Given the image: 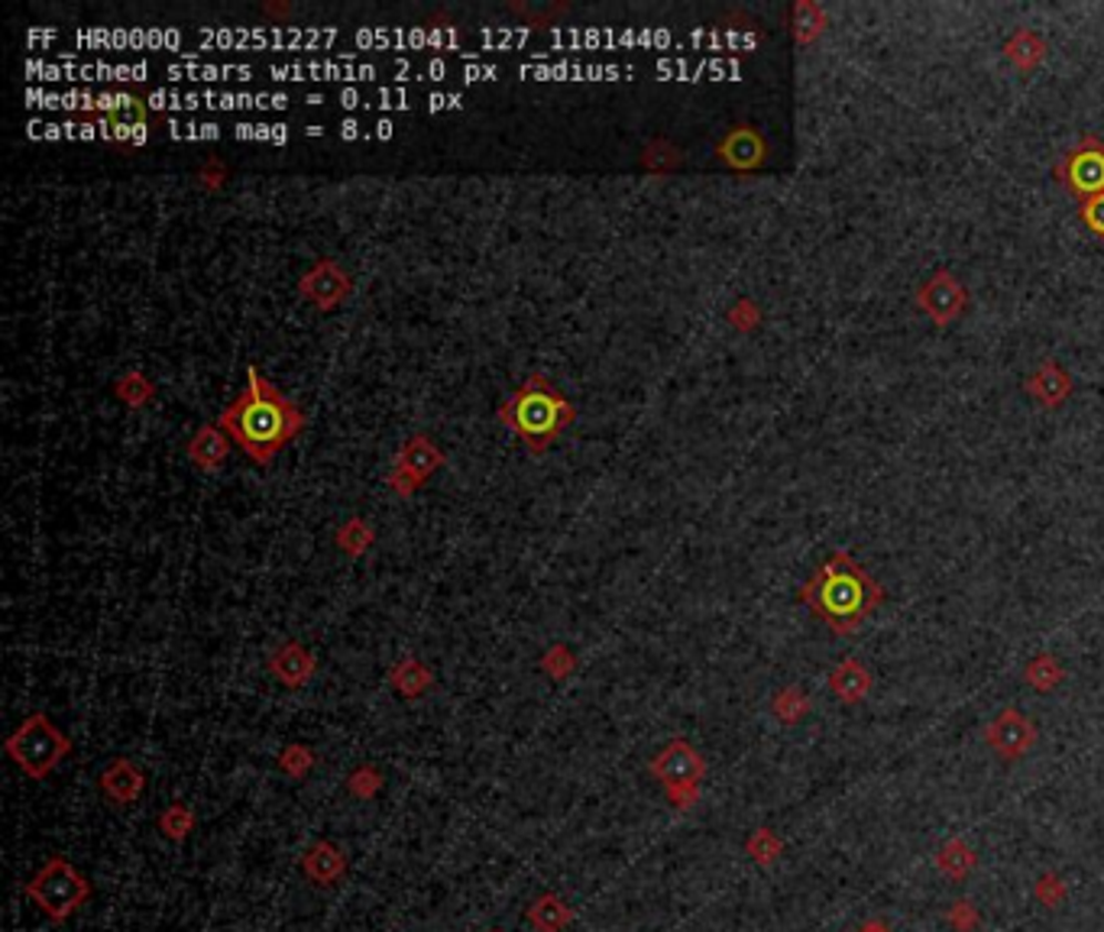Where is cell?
I'll return each mask as SVG.
<instances>
[{
    "mask_svg": "<svg viewBox=\"0 0 1104 932\" xmlns=\"http://www.w3.org/2000/svg\"><path fill=\"white\" fill-rule=\"evenodd\" d=\"M797 599L816 619L826 622L829 632L855 635L868 622V615L881 609L885 590L849 551H836L813 570Z\"/></svg>",
    "mask_w": 1104,
    "mask_h": 932,
    "instance_id": "obj_1",
    "label": "cell"
},
{
    "mask_svg": "<svg viewBox=\"0 0 1104 932\" xmlns=\"http://www.w3.org/2000/svg\"><path fill=\"white\" fill-rule=\"evenodd\" d=\"M27 893L40 903L52 923H65L75 910H82L91 897L87 878L62 855H52L43 868L27 881Z\"/></svg>",
    "mask_w": 1104,
    "mask_h": 932,
    "instance_id": "obj_2",
    "label": "cell"
},
{
    "mask_svg": "<svg viewBox=\"0 0 1104 932\" xmlns=\"http://www.w3.org/2000/svg\"><path fill=\"white\" fill-rule=\"evenodd\" d=\"M7 755L20 764L33 780H43L45 774L69 755V738L45 716H30L10 735Z\"/></svg>",
    "mask_w": 1104,
    "mask_h": 932,
    "instance_id": "obj_3",
    "label": "cell"
},
{
    "mask_svg": "<svg viewBox=\"0 0 1104 932\" xmlns=\"http://www.w3.org/2000/svg\"><path fill=\"white\" fill-rule=\"evenodd\" d=\"M651 774L661 780V787H664V794H668L671 804L678 806V809H690V806L697 804V797H700V784H703V774H706V762H703V755L690 742L674 738L651 762Z\"/></svg>",
    "mask_w": 1104,
    "mask_h": 932,
    "instance_id": "obj_4",
    "label": "cell"
},
{
    "mask_svg": "<svg viewBox=\"0 0 1104 932\" xmlns=\"http://www.w3.org/2000/svg\"><path fill=\"white\" fill-rule=\"evenodd\" d=\"M1053 178L1062 185L1069 198L1079 205L1104 195V139L1095 133H1085L1060 163L1053 166Z\"/></svg>",
    "mask_w": 1104,
    "mask_h": 932,
    "instance_id": "obj_5",
    "label": "cell"
},
{
    "mask_svg": "<svg viewBox=\"0 0 1104 932\" xmlns=\"http://www.w3.org/2000/svg\"><path fill=\"white\" fill-rule=\"evenodd\" d=\"M286 408L272 398V395H266V392H259V389H254L234 412H230V418L227 422L234 424L237 427V437L254 451V454H266V451H272L282 437H286Z\"/></svg>",
    "mask_w": 1104,
    "mask_h": 932,
    "instance_id": "obj_6",
    "label": "cell"
},
{
    "mask_svg": "<svg viewBox=\"0 0 1104 932\" xmlns=\"http://www.w3.org/2000/svg\"><path fill=\"white\" fill-rule=\"evenodd\" d=\"M917 308L933 321L936 328H946L959 321L969 308V292L962 279L949 269H936L920 286H917Z\"/></svg>",
    "mask_w": 1104,
    "mask_h": 932,
    "instance_id": "obj_7",
    "label": "cell"
},
{
    "mask_svg": "<svg viewBox=\"0 0 1104 932\" xmlns=\"http://www.w3.org/2000/svg\"><path fill=\"white\" fill-rule=\"evenodd\" d=\"M1036 738H1040L1036 722L1030 719V716H1023L1014 706L1001 710L994 719L984 725V742H988V748L1001 762H1018V758H1023L1026 752H1033Z\"/></svg>",
    "mask_w": 1104,
    "mask_h": 932,
    "instance_id": "obj_8",
    "label": "cell"
},
{
    "mask_svg": "<svg viewBox=\"0 0 1104 932\" xmlns=\"http://www.w3.org/2000/svg\"><path fill=\"white\" fill-rule=\"evenodd\" d=\"M1023 392L1040 405V408H1050L1056 412L1069 402V395L1075 392V382L1072 376L1065 373V366L1056 363V360H1043L1026 380H1023Z\"/></svg>",
    "mask_w": 1104,
    "mask_h": 932,
    "instance_id": "obj_9",
    "label": "cell"
},
{
    "mask_svg": "<svg viewBox=\"0 0 1104 932\" xmlns=\"http://www.w3.org/2000/svg\"><path fill=\"white\" fill-rule=\"evenodd\" d=\"M716 153H720V159L729 169L752 172L759 169V166H765L767 143L755 127H732L722 136Z\"/></svg>",
    "mask_w": 1104,
    "mask_h": 932,
    "instance_id": "obj_10",
    "label": "cell"
},
{
    "mask_svg": "<svg viewBox=\"0 0 1104 932\" xmlns=\"http://www.w3.org/2000/svg\"><path fill=\"white\" fill-rule=\"evenodd\" d=\"M301 871H305V878H308L311 884H318V888H331V884H338L340 878L347 874V855H343V848L340 846L321 839V842H314V846L305 851V858H301Z\"/></svg>",
    "mask_w": 1104,
    "mask_h": 932,
    "instance_id": "obj_11",
    "label": "cell"
},
{
    "mask_svg": "<svg viewBox=\"0 0 1104 932\" xmlns=\"http://www.w3.org/2000/svg\"><path fill=\"white\" fill-rule=\"evenodd\" d=\"M1046 52H1050V43L1043 40V33H1036V30H1030V27H1018V30L1004 40V45H1001V55L1008 59V65L1018 69L1020 75L1036 72V69L1043 65Z\"/></svg>",
    "mask_w": 1104,
    "mask_h": 932,
    "instance_id": "obj_12",
    "label": "cell"
},
{
    "mask_svg": "<svg viewBox=\"0 0 1104 932\" xmlns=\"http://www.w3.org/2000/svg\"><path fill=\"white\" fill-rule=\"evenodd\" d=\"M871 690H875V677H871V671H868L858 657H846V661L836 664L833 674H829V693H833L839 703H846V706H855V703L868 700Z\"/></svg>",
    "mask_w": 1104,
    "mask_h": 932,
    "instance_id": "obj_13",
    "label": "cell"
},
{
    "mask_svg": "<svg viewBox=\"0 0 1104 932\" xmlns=\"http://www.w3.org/2000/svg\"><path fill=\"white\" fill-rule=\"evenodd\" d=\"M528 926L535 932H564L574 923V910L564 897L557 893H541L528 907Z\"/></svg>",
    "mask_w": 1104,
    "mask_h": 932,
    "instance_id": "obj_14",
    "label": "cell"
},
{
    "mask_svg": "<svg viewBox=\"0 0 1104 932\" xmlns=\"http://www.w3.org/2000/svg\"><path fill=\"white\" fill-rule=\"evenodd\" d=\"M143 770L130 762H114L104 774H101V790L114 800V804H133L143 794Z\"/></svg>",
    "mask_w": 1104,
    "mask_h": 932,
    "instance_id": "obj_15",
    "label": "cell"
},
{
    "mask_svg": "<svg viewBox=\"0 0 1104 932\" xmlns=\"http://www.w3.org/2000/svg\"><path fill=\"white\" fill-rule=\"evenodd\" d=\"M829 30V13L816 0H797L791 7V33L801 45H813Z\"/></svg>",
    "mask_w": 1104,
    "mask_h": 932,
    "instance_id": "obj_16",
    "label": "cell"
},
{
    "mask_svg": "<svg viewBox=\"0 0 1104 932\" xmlns=\"http://www.w3.org/2000/svg\"><path fill=\"white\" fill-rule=\"evenodd\" d=\"M976 848L969 846L966 839H949V842L936 848V868H939V874H946L952 881H966L976 871Z\"/></svg>",
    "mask_w": 1104,
    "mask_h": 932,
    "instance_id": "obj_17",
    "label": "cell"
},
{
    "mask_svg": "<svg viewBox=\"0 0 1104 932\" xmlns=\"http://www.w3.org/2000/svg\"><path fill=\"white\" fill-rule=\"evenodd\" d=\"M557 422V405L554 398L545 392H528L522 402H518V424L525 434H548Z\"/></svg>",
    "mask_w": 1104,
    "mask_h": 932,
    "instance_id": "obj_18",
    "label": "cell"
},
{
    "mask_svg": "<svg viewBox=\"0 0 1104 932\" xmlns=\"http://www.w3.org/2000/svg\"><path fill=\"white\" fill-rule=\"evenodd\" d=\"M1023 680H1026L1036 693H1053L1056 686H1062V680H1065V667H1062V661L1056 654L1040 651L1033 661H1026Z\"/></svg>",
    "mask_w": 1104,
    "mask_h": 932,
    "instance_id": "obj_19",
    "label": "cell"
},
{
    "mask_svg": "<svg viewBox=\"0 0 1104 932\" xmlns=\"http://www.w3.org/2000/svg\"><path fill=\"white\" fill-rule=\"evenodd\" d=\"M272 671L279 674V680H286L289 686H298V683H305V677L314 671V661L308 657V651L301 644H286L272 657Z\"/></svg>",
    "mask_w": 1104,
    "mask_h": 932,
    "instance_id": "obj_20",
    "label": "cell"
},
{
    "mask_svg": "<svg viewBox=\"0 0 1104 932\" xmlns=\"http://www.w3.org/2000/svg\"><path fill=\"white\" fill-rule=\"evenodd\" d=\"M771 713H774V719L784 722V725H797L801 719H807L809 696L801 690V686H784V690L774 693V700H771Z\"/></svg>",
    "mask_w": 1104,
    "mask_h": 932,
    "instance_id": "obj_21",
    "label": "cell"
},
{
    "mask_svg": "<svg viewBox=\"0 0 1104 932\" xmlns=\"http://www.w3.org/2000/svg\"><path fill=\"white\" fill-rule=\"evenodd\" d=\"M745 851H749V858L759 864V868H771V864H777L781 861V855H784V842H781V836L774 832V829H755L752 836H749V842H745Z\"/></svg>",
    "mask_w": 1104,
    "mask_h": 932,
    "instance_id": "obj_22",
    "label": "cell"
},
{
    "mask_svg": "<svg viewBox=\"0 0 1104 932\" xmlns=\"http://www.w3.org/2000/svg\"><path fill=\"white\" fill-rule=\"evenodd\" d=\"M159 829H163V836L172 839V842H185L188 832L195 829V812L182 804L166 806L163 816H159Z\"/></svg>",
    "mask_w": 1104,
    "mask_h": 932,
    "instance_id": "obj_23",
    "label": "cell"
},
{
    "mask_svg": "<svg viewBox=\"0 0 1104 932\" xmlns=\"http://www.w3.org/2000/svg\"><path fill=\"white\" fill-rule=\"evenodd\" d=\"M946 923L956 932H976L981 926V913H978L972 900H956L946 910Z\"/></svg>",
    "mask_w": 1104,
    "mask_h": 932,
    "instance_id": "obj_24",
    "label": "cell"
},
{
    "mask_svg": "<svg viewBox=\"0 0 1104 932\" xmlns=\"http://www.w3.org/2000/svg\"><path fill=\"white\" fill-rule=\"evenodd\" d=\"M729 321H732V328H739L742 334H752V331L762 324V308H759L752 298H742V301H735V304H732V311H729Z\"/></svg>",
    "mask_w": 1104,
    "mask_h": 932,
    "instance_id": "obj_25",
    "label": "cell"
},
{
    "mask_svg": "<svg viewBox=\"0 0 1104 932\" xmlns=\"http://www.w3.org/2000/svg\"><path fill=\"white\" fill-rule=\"evenodd\" d=\"M350 794L353 797H363V800H370V797H376V790L383 787V777H380V770H373V767H360V770H353L350 774Z\"/></svg>",
    "mask_w": 1104,
    "mask_h": 932,
    "instance_id": "obj_26",
    "label": "cell"
},
{
    "mask_svg": "<svg viewBox=\"0 0 1104 932\" xmlns=\"http://www.w3.org/2000/svg\"><path fill=\"white\" fill-rule=\"evenodd\" d=\"M1033 897L1043 907H1060L1062 900H1065V884H1062L1056 874H1040V881L1033 884Z\"/></svg>",
    "mask_w": 1104,
    "mask_h": 932,
    "instance_id": "obj_27",
    "label": "cell"
},
{
    "mask_svg": "<svg viewBox=\"0 0 1104 932\" xmlns=\"http://www.w3.org/2000/svg\"><path fill=\"white\" fill-rule=\"evenodd\" d=\"M1079 220H1082L1095 237H1102L1104 240V195H1095V198L1082 201V205H1079Z\"/></svg>",
    "mask_w": 1104,
    "mask_h": 932,
    "instance_id": "obj_28",
    "label": "cell"
},
{
    "mask_svg": "<svg viewBox=\"0 0 1104 932\" xmlns=\"http://www.w3.org/2000/svg\"><path fill=\"white\" fill-rule=\"evenodd\" d=\"M311 764H314V755H311L308 748H298V745L296 748H286V752H282V758H279V767H282V770H289L292 777H301V774H305Z\"/></svg>",
    "mask_w": 1104,
    "mask_h": 932,
    "instance_id": "obj_29",
    "label": "cell"
},
{
    "mask_svg": "<svg viewBox=\"0 0 1104 932\" xmlns=\"http://www.w3.org/2000/svg\"><path fill=\"white\" fill-rule=\"evenodd\" d=\"M855 932H891V926L885 920H868V923H861Z\"/></svg>",
    "mask_w": 1104,
    "mask_h": 932,
    "instance_id": "obj_30",
    "label": "cell"
},
{
    "mask_svg": "<svg viewBox=\"0 0 1104 932\" xmlns=\"http://www.w3.org/2000/svg\"><path fill=\"white\" fill-rule=\"evenodd\" d=\"M489 932H503V930H489Z\"/></svg>",
    "mask_w": 1104,
    "mask_h": 932,
    "instance_id": "obj_31",
    "label": "cell"
}]
</instances>
